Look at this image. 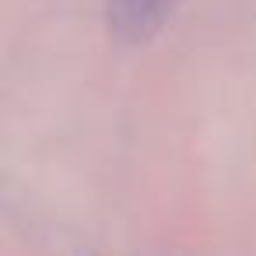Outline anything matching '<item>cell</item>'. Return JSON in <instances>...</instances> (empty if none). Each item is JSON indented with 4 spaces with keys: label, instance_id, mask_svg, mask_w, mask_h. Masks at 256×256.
Segmentation results:
<instances>
[{
    "label": "cell",
    "instance_id": "cell-1",
    "mask_svg": "<svg viewBox=\"0 0 256 256\" xmlns=\"http://www.w3.org/2000/svg\"><path fill=\"white\" fill-rule=\"evenodd\" d=\"M179 0H106V22L123 42L151 39L176 11Z\"/></svg>",
    "mask_w": 256,
    "mask_h": 256
}]
</instances>
